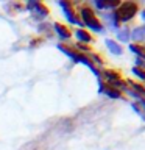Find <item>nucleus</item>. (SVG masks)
Returning a JSON list of instances; mask_svg holds the SVG:
<instances>
[{"instance_id": "obj_7", "label": "nucleus", "mask_w": 145, "mask_h": 150, "mask_svg": "<svg viewBox=\"0 0 145 150\" xmlns=\"http://www.w3.org/2000/svg\"><path fill=\"white\" fill-rule=\"evenodd\" d=\"M53 28L56 31H58V35L63 38V39H69L70 38V31H69V28L67 27H64L63 23H55L53 25Z\"/></svg>"}, {"instance_id": "obj_11", "label": "nucleus", "mask_w": 145, "mask_h": 150, "mask_svg": "<svg viewBox=\"0 0 145 150\" xmlns=\"http://www.w3.org/2000/svg\"><path fill=\"white\" fill-rule=\"evenodd\" d=\"M133 38H134V39H137V41H144L145 39V27L137 28V30L133 33Z\"/></svg>"}, {"instance_id": "obj_14", "label": "nucleus", "mask_w": 145, "mask_h": 150, "mask_svg": "<svg viewBox=\"0 0 145 150\" xmlns=\"http://www.w3.org/2000/svg\"><path fill=\"white\" fill-rule=\"evenodd\" d=\"M136 63H137V66H139V67H145V61H144V59L137 58V61H136Z\"/></svg>"}, {"instance_id": "obj_15", "label": "nucleus", "mask_w": 145, "mask_h": 150, "mask_svg": "<svg viewBox=\"0 0 145 150\" xmlns=\"http://www.w3.org/2000/svg\"><path fill=\"white\" fill-rule=\"evenodd\" d=\"M142 17L145 19V9H144V11H142Z\"/></svg>"}, {"instance_id": "obj_16", "label": "nucleus", "mask_w": 145, "mask_h": 150, "mask_svg": "<svg viewBox=\"0 0 145 150\" xmlns=\"http://www.w3.org/2000/svg\"><path fill=\"white\" fill-rule=\"evenodd\" d=\"M140 103H142V105H144V106H145V100H142V102H140Z\"/></svg>"}, {"instance_id": "obj_9", "label": "nucleus", "mask_w": 145, "mask_h": 150, "mask_svg": "<svg viewBox=\"0 0 145 150\" xmlns=\"http://www.w3.org/2000/svg\"><path fill=\"white\" fill-rule=\"evenodd\" d=\"M75 35H77V38L81 42H91L92 41L91 35H89L87 31H84V30H77V31H75Z\"/></svg>"}, {"instance_id": "obj_2", "label": "nucleus", "mask_w": 145, "mask_h": 150, "mask_svg": "<svg viewBox=\"0 0 145 150\" xmlns=\"http://www.w3.org/2000/svg\"><path fill=\"white\" fill-rule=\"evenodd\" d=\"M137 13V5L134 2H125L120 5L119 9H115V14L119 17V21H130L134 17V14Z\"/></svg>"}, {"instance_id": "obj_5", "label": "nucleus", "mask_w": 145, "mask_h": 150, "mask_svg": "<svg viewBox=\"0 0 145 150\" xmlns=\"http://www.w3.org/2000/svg\"><path fill=\"white\" fill-rule=\"evenodd\" d=\"M100 91L105 92L106 96H109L111 98H120V96H122L119 89H115L114 86H111V84H105V86H101Z\"/></svg>"}, {"instance_id": "obj_1", "label": "nucleus", "mask_w": 145, "mask_h": 150, "mask_svg": "<svg viewBox=\"0 0 145 150\" xmlns=\"http://www.w3.org/2000/svg\"><path fill=\"white\" fill-rule=\"evenodd\" d=\"M81 17H83V22L81 23H84V25L89 27V28H92L94 31H101L100 21L97 19L95 13H94L89 6H83L81 8Z\"/></svg>"}, {"instance_id": "obj_13", "label": "nucleus", "mask_w": 145, "mask_h": 150, "mask_svg": "<svg viewBox=\"0 0 145 150\" xmlns=\"http://www.w3.org/2000/svg\"><path fill=\"white\" fill-rule=\"evenodd\" d=\"M117 35H119V38H120L122 41H128V39H130V31H128V30L119 31V33H117Z\"/></svg>"}, {"instance_id": "obj_12", "label": "nucleus", "mask_w": 145, "mask_h": 150, "mask_svg": "<svg viewBox=\"0 0 145 150\" xmlns=\"http://www.w3.org/2000/svg\"><path fill=\"white\" fill-rule=\"evenodd\" d=\"M133 74L137 75L140 80H145V70H140L139 67H134V69H133Z\"/></svg>"}, {"instance_id": "obj_3", "label": "nucleus", "mask_w": 145, "mask_h": 150, "mask_svg": "<svg viewBox=\"0 0 145 150\" xmlns=\"http://www.w3.org/2000/svg\"><path fill=\"white\" fill-rule=\"evenodd\" d=\"M59 5L64 8V11H65V17L69 19V22H72V23H80V25H83L81 22H80V19L75 16V11L72 9V5L70 3H65V2H59Z\"/></svg>"}, {"instance_id": "obj_6", "label": "nucleus", "mask_w": 145, "mask_h": 150, "mask_svg": "<svg viewBox=\"0 0 145 150\" xmlns=\"http://www.w3.org/2000/svg\"><path fill=\"white\" fill-rule=\"evenodd\" d=\"M95 6L100 9H108V8H115L119 6L117 0H108V2H101V0H95Z\"/></svg>"}, {"instance_id": "obj_4", "label": "nucleus", "mask_w": 145, "mask_h": 150, "mask_svg": "<svg viewBox=\"0 0 145 150\" xmlns=\"http://www.w3.org/2000/svg\"><path fill=\"white\" fill-rule=\"evenodd\" d=\"M27 6L30 8L31 11H34V13L39 14V16H42V17H45L47 13H49V9H47L42 3H39V2H28Z\"/></svg>"}, {"instance_id": "obj_10", "label": "nucleus", "mask_w": 145, "mask_h": 150, "mask_svg": "<svg viewBox=\"0 0 145 150\" xmlns=\"http://www.w3.org/2000/svg\"><path fill=\"white\" fill-rule=\"evenodd\" d=\"M59 50H63L65 55L67 56H70V58H72L73 61H77L78 59V53H75L73 50H70V49H67V47H64V45H59Z\"/></svg>"}, {"instance_id": "obj_8", "label": "nucleus", "mask_w": 145, "mask_h": 150, "mask_svg": "<svg viewBox=\"0 0 145 150\" xmlns=\"http://www.w3.org/2000/svg\"><path fill=\"white\" fill-rule=\"evenodd\" d=\"M106 45H108V49H109L112 53H115V55H120L122 53V47L117 44V42H114L112 39H106Z\"/></svg>"}]
</instances>
